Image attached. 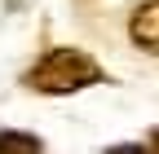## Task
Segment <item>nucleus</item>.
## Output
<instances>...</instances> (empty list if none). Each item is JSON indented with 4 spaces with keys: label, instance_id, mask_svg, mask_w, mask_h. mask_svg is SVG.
Instances as JSON below:
<instances>
[{
    "label": "nucleus",
    "instance_id": "nucleus-3",
    "mask_svg": "<svg viewBox=\"0 0 159 154\" xmlns=\"http://www.w3.org/2000/svg\"><path fill=\"white\" fill-rule=\"evenodd\" d=\"M0 154H44V141H40L35 132L5 128V132H0Z\"/></svg>",
    "mask_w": 159,
    "mask_h": 154
},
{
    "label": "nucleus",
    "instance_id": "nucleus-4",
    "mask_svg": "<svg viewBox=\"0 0 159 154\" xmlns=\"http://www.w3.org/2000/svg\"><path fill=\"white\" fill-rule=\"evenodd\" d=\"M106 154H150L146 145H133V141H124V145H111Z\"/></svg>",
    "mask_w": 159,
    "mask_h": 154
},
{
    "label": "nucleus",
    "instance_id": "nucleus-2",
    "mask_svg": "<svg viewBox=\"0 0 159 154\" xmlns=\"http://www.w3.org/2000/svg\"><path fill=\"white\" fill-rule=\"evenodd\" d=\"M128 40L142 53L159 57V0H142L137 5V13L128 18Z\"/></svg>",
    "mask_w": 159,
    "mask_h": 154
},
{
    "label": "nucleus",
    "instance_id": "nucleus-1",
    "mask_svg": "<svg viewBox=\"0 0 159 154\" xmlns=\"http://www.w3.org/2000/svg\"><path fill=\"white\" fill-rule=\"evenodd\" d=\"M102 84V66L93 62L84 49H49L40 62L27 71V88L35 92H53V97H62V92H80V88H93Z\"/></svg>",
    "mask_w": 159,
    "mask_h": 154
},
{
    "label": "nucleus",
    "instance_id": "nucleus-5",
    "mask_svg": "<svg viewBox=\"0 0 159 154\" xmlns=\"http://www.w3.org/2000/svg\"><path fill=\"white\" fill-rule=\"evenodd\" d=\"M150 154H159V132H155V137H150V145H146Z\"/></svg>",
    "mask_w": 159,
    "mask_h": 154
}]
</instances>
